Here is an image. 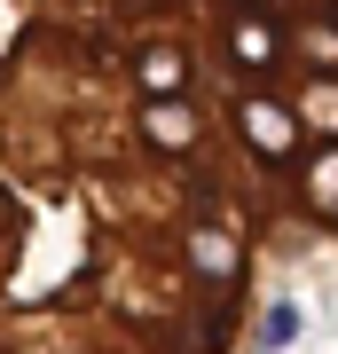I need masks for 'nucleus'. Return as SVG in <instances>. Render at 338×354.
Returning <instances> with one entry per match:
<instances>
[{
  "label": "nucleus",
  "instance_id": "nucleus-1",
  "mask_svg": "<svg viewBox=\"0 0 338 354\" xmlns=\"http://www.w3.org/2000/svg\"><path fill=\"white\" fill-rule=\"evenodd\" d=\"M260 236L197 0H0V354H228Z\"/></svg>",
  "mask_w": 338,
  "mask_h": 354
}]
</instances>
